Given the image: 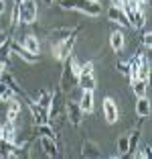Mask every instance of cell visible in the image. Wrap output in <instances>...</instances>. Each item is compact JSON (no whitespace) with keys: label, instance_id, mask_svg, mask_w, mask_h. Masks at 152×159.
<instances>
[{"label":"cell","instance_id":"obj_1","mask_svg":"<svg viewBox=\"0 0 152 159\" xmlns=\"http://www.w3.org/2000/svg\"><path fill=\"white\" fill-rule=\"evenodd\" d=\"M57 4L65 10H81L87 16H99L103 12V8L97 0H61Z\"/></svg>","mask_w":152,"mask_h":159},{"label":"cell","instance_id":"obj_2","mask_svg":"<svg viewBox=\"0 0 152 159\" xmlns=\"http://www.w3.org/2000/svg\"><path fill=\"white\" fill-rule=\"evenodd\" d=\"M81 27H77V29H73L67 37L63 39V41H59V43H53V57H55L59 63H63L67 57H71L73 55V49H75V41H77V31Z\"/></svg>","mask_w":152,"mask_h":159},{"label":"cell","instance_id":"obj_3","mask_svg":"<svg viewBox=\"0 0 152 159\" xmlns=\"http://www.w3.org/2000/svg\"><path fill=\"white\" fill-rule=\"evenodd\" d=\"M16 12H19V23L23 27L35 25L37 23V16H39L37 0H20L19 4H16Z\"/></svg>","mask_w":152,"mask_h":159},{"label":"cell","instance_id":"obj_4","mask_svg":"<svg viewBox=\"0 0 152 159\" xmlns=\"http://www.w3.org/2000/svg\"><path fill=\"white\" fill-rule=\"evenodd\" d=\"M65 63V67H63V71H61V78H59V92L61 94H69L71 90L77 86V75L73 74V70H71V59L67 57V59L63 61Z\"/></svg>","mask_w":152,"mask_h":159},{"label":"cell","instance_id":"obj_5","mask_svg":"<svg viewBox=\"0 0 152 159\" xmlns=\"http://www.w3.org/2000/svg\"><path fill=\"white\" fill-rule=\"evenodd\" d=\"M24 102H27V106H28V110H31V116H32V122H35V126H39V125H43V122H49V110H45V108H41L35 100L31 98V96H24Z\"/></svg>","mask_w":152,"mask_h":159},{"label":"cell","instance_id":"obj_6","mask_svg":"<svg viewBox=\"0 0 152 159\" xmlns=\"http://www.w3.org/2000/svg\"><path fill=\"white\" fill-rule=\"evenodd\" d=\"M8 49H10V53H12V55L20 57V59L27 61V63H37V61L41 59V55H32V53H28L27 49H24V47L20 45V43L16 41L14 37H10V39H8Z\"/></svg>","mask_w":152,"mask_h":159},{"label":"cell","instance_id":"obj_7","mask_svg":"<svg viewBox=\"0 0 152 159\" xmlns=\"http://www.w3.org/2000/svg\"><path fill=\"white\" fill-rule=\"evenodd\" d=\"M101 108H103V116H106L108 125H116L118 118H120V110H118V104L112 96H106L103 102H101Z\"/></svg>","mask_w":152,"mask_h":159},{"label":"cell","instance_id":"obj_8","mask_svg":"<svg viewBox=\"0 0 152 159\" xmlns=\"http://www.w3.org/2000/svg\"><path fill=\"white\" fill-rule=\"evenodd\" d=\"M65 116H67V120H69L73 126L81 125L83 112H81V108H79V104H75L73 100H67V102H65Z\"/></svg>","mask_w":152,"mask_h":159},{"label":"cell","instance_id":"obj_9","mask_svg":"<svg viewBox=\"0 0 152 159\" xmlns=\"http://www.w3.org/2000/svg\"><path fill=\"white\" fill-rule=\"evenodd\" d=\"M19 43L27 49L28 53H32V55H41V41H39V37L35 33L23 35V37L19 39Z\"/></svg>","mask_w":152,"mask_h":159},{"label":"cell","instance_id":"obj_10","mask_svg":"<svg viewBox=\"0 0 152 159\" xmlns=\"http://www.w3.org/2000/svg\"><path fill=\"white\" fill-rule=\"evenodd\" d=\"M108 19L112 20V23H116V25H120V27H130V23H128V16H126V12L122 10V6H118V4H110L108 6Z\"/></svg>","mask_w":152,"mask_h":159},{"label":"cell","instance_id":"obj_11","mask_svg":"<svg viewBox=\"0 0 152 159\" xmlns=\"http://www.w3.org/2000/svg\"><path fill=\"white\" fill-rule=\"evenodd\" d=\"M39 145H41L43 153L47 157H59L61 151L57 149V141L51 139V137H45V135H39Z\"/></svg>","mask_w":152,"mask_h":159},{"label":"cell","instance_id":"obj_12","mask_svg":"<svg viewBox=\"0 0 152 159\" xmlns=\"http://www.w3.org/2000/svg\"><path fill=\"white\" fill-rule=\"evenodd\" d=\"M128 23L132 29H136V31H140L142 27H146V14H144V4H140L138 8L134 10V12L128 14Z\"/></svg>","mask_w":152,"mask_h":159},{"label":"cell","instance_id":"obj_13","mask_svg":"<svg viewBox=\"0 0 152 159\" xmlns=\"http://www.w3.org/2000/svg\"><path fill=\"white\" fill-rule=\"evenodd\" d=\"M77 104L83 114H93V90H83Z\"/></svg>","mask_w":152,"mask_h":159},{"label":"cell","instance_id":"obj_14","mask_svg":"<svg viewBox=\"0 0 152 159\" xmlns=\"http://www.w3.org/2000/svg\"><path fill=\"white\" fill-rule=\"evenodd\" d=\"M81 157H85V159H89V157L99 159V157H103V153L99 151L97 143H93V141H83V145H81Z\"/></svg>","mask_w":152,"mask_h":159},{"label":"cell","instance_id":"obj_15","mask_svg":"<svg viewBox=\"0 0 152 159\" xmlns=\"http://www.w3.org/2000/svg\"><path fill=\"white\" fill-rule=\"evenodd\" d=\"M8 104V108H6V120H10V122H16L19 120V116H20V110H23V104H20V100L14 96L10 102H6Z\"/></svg>","mask_w":152,"mask_h":159},{"label":"cell","instance_id":"obj_16","mask_svg":"<svg viewBox=\"0 0 152 159\" xmlns=\"http://www.w3.org/2000/svg\"><path fill=\"white\" fill-rule=\"evenodd\" d=\"M16 139H19V131H16V122H10V120H6L4 125H2V141H6V143H16Z\"/></svg>","mask_w":152,"mask_h":159},{"label":"cell","instance_id":"obj_17","mask_svg":"<svg viewBox=\"0 0 152 159\" xmlns=\"http://www.w3.org/2000/svg\"><path fill=\"white\" fill-rule=\"evenodd\" d=\"M126 45V39H124V33L122 31H114V33L110 35V47L114 53H120L122 49H124Z\"/></svg>","mask_w":152,"mask_h":159},{"label":"cell","instance_id":"obj_18","mask_svg":"<svg viewBox=\"0 0 152 159\" xmlns=\"http://www.w3.org/2000/svg\"><path fill=\"white\" fill-rule=\"evenodd\" d=\"M77 86L81 90H95V74H79Z\"/></svg>","mask_w":152,"mask_h":159},{"label":"cell","instance_id":"obj_19","mask_svg":"<svg viewBox=\"0 0 152 159\" xmlns=\"http://www.w3.org/2000/svg\"><path fill=\"white\" fill-rule=\"evenodd\" d=\"M132 92L136 94V98H146L148 96V80H136V82H132Z\"/></svg>","mask_w":152,"mask_h":159},{"label":"cell","instance_id":"obj_20","mask_svg":"<svg viewBox=\"0 0 152 159\" xmlns=\"http://www.w3.org/2000/svg\"><path fill=\"white\" fill-rule=\"evenodd\" d=\"M136 114L140 118L150 116V100H148V96L146 98H138V102H136Z\"/></svg>","mask_w":152,"mask_h":159},{"label":"cell","instance_id":"obj_21","mask_svg":"<svg viewBox=\"0 0 152 159\" xmlns=\"http://www.w3.org/2000/svg\"><path fill=\"white\" fill-rule=\"evenodd\" d=\"M71 31H73V29H69V27H59V29H55V31H51V41H53V43L63 41V39L67 37Z\"/></svg>","mask_w":152,"mask_h":159},{"label":"cell","instance_id":"obj_22","mask_svg":"<svg viewBox=\"0 0 152 159\" xmlns=\"http://www.w3.org/2000/svg\"><path fill=\"white\" fill-rule=\"evenodd\" d=\"M12 98H14V92L4 84V82H2V80H0V102L6 104V102H10Z\"/></svg>","mask_w":152,"mask_h":159},{"label":"cell","instance_id":"obj_23","mask_svg":"<svg viewBox=\"0 0 152 159\" xmlns=\"http://www.w3.org/2000/svg\"><path fill=\"white\" fill-rule=\"evenodd\" d=\"M138 80H150V59H144L138 66Z\"/></svg>","mask_w":152,"mask_h":159},{"label":"cell","instance_id":"obj_24","mask_svg":"<svg viewBox=\"0 0 152 159\" xmlns=\"http://www.w3.org/2000/svg\"><path fill=\"white\" fill-rule=\"evenodd\" d=\"M140 31H142V47L150 51V49H152V37H150V29H148V27H142Z\"/></svg>","mask_w":152,"mask_h":159},{"label":"cell","instance_id":"obj_25","mask_svg":"<svg viewBox=\"0 0 152 159\" xmlns=\"http://www.w3.org/2000/svg\"><path fill=\"white\" fill-rule=\"evenodd\" d=\"M130 147H128V137H120L118 139V157H124V155H128Z\"/></svg>","mask_w":152,"mask_h":159},{"label":"cell","instance_id":"obj_26","mask_svg":"<svg viewBox=\"0 0 152 159\" xmlns=\"http://www.w3.org/2000/svg\"><path fill=\"white\" fill-rule=\"evenodd\" d=\"M116 70H118V74L128 75L130 74V63L128 61H118V63H116Z\"/></svg>","mask_w":152,"mask_h":159},{"label":"cell","instance_id":"obj_27","mask_svg":"<svg viewBox=\"0 0 152 159\" xmlns=\"http://www.w3.org/2000/svg\"><path fill=\"white\" fill-rule=\"evenodd\" d=\"M134 157H142V159H146V157H150V145H146L142 151H134Z\"/></svg>","mask_w":152,"mask_h":159},{"label":"cell","instance_id":"obj_28","mask_svg":"<svg viewBox=\"0 0 152 159\" xmlns=\"http://www.w3.org/2000/svg\"><path fill=\"white\" fill-rule=\"evenodd\" d=\"M6 12V0H0V16Z\"/></svg>","mask_w":152,"mask_h":159},{"label":"cell","instance_id":"obj_29","mask_svg":"<svg viewBox=\"0 0 152 159\" xmlns=\"http://www.w3.org/2000/svg\"><path fill=\"white\" fill-rule=\"evenodd\" d=\"M6 71V63L4 61H0V80H2V74Z\"/></svg>","mask_w":152,"mask_h":159},{"label":"cell","instance_id":"obj_30","mask_svg":"<svg viewBox=\"0 0 152 159\" xmlns=\"http://www.w3.org/2000/svg\"><path fill=\"white\" fill-rule=\"evenodd\" d=\"M122 2H124V0H112V4H118V6H120Z\"/></svg>","mask_w":152,"mask_h":159},{"label":"cell","instance_id":"obj_31","mask_svg":"<svg viewBox=\"0 0 152 159\" xmlns=\"http://www.w3.org/2000/svg\"><path fill=\"white\" fill-rule=\"evenodd\" d=\"M43 2H45V6H51V4H53V0H43Z\"/></svg>","mask_w":152,"mask_h":159},{"label":"cell","instance_id":"obj_32","mask_svg":"<svg viewBox=\"0 0 152 159\" xmlns=\"http://www.w3.org/2000/svg\"><path fill=\"white\" fill-rule=\"evenodd\" d=\"M138 2L140 4H148V0H138Z\"/></svg>","mask_w":152,"mask_h":159},{"label":"cell","instance_id":"obj_33","mask_svg":"<svg viewBox=\"0 0 152 159\" xmlns=\"http://www.w3.org/2000/svg\"><path fill=\"white\" fill-rule=\"evenodd\" d=\"M0 139H2V122H0Z\"/></svg>","mask_w":152,"mask_h":159},{"label":"cell","instance_id":"obj_34","mask_svg":"<svg viewBox=\"0 0 152 159\" xmlns=\"http://www.w3.org/2000/svg\"><path fill=\"white\" fill-rule=\"evenodd\" d=\"M12 2H14V4H19V2H20V0H12Z\"/></svg>","mask_w":152,"mask_h":159},{"label":"cell","instance_id":"obj_35","mask_svg":"<svg viewBox=\"0 0 152 159\" xmlns=\"http://www.w3.org/2000/svg\"><path fill=\"white\" fill-rule=\"evenodd\" d=\"M53 2H61V0H53Z\"/></svg>","mask_w":152,"mask_h":159}]
</instances>
